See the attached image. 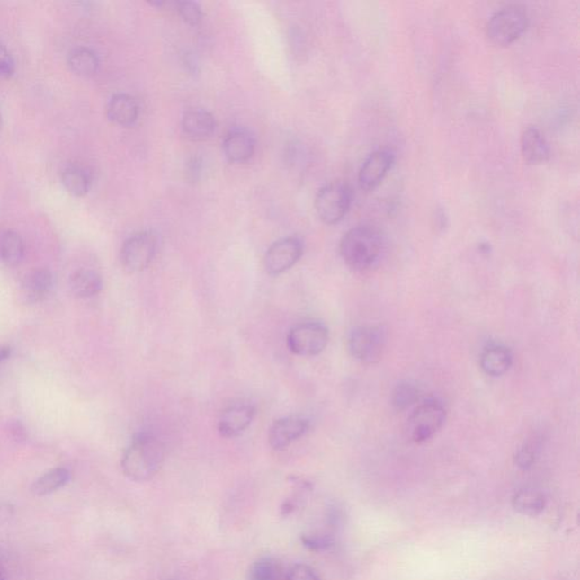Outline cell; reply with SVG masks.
<instances>
[{"mask_svg": "<svg viewBox=\"0 0 580 580\" xmlns=\"http://www.w3.org/2000/svg\"><path fill=\"white\" fill-rule=\"evenodd\" d=\"M387 335L380 326H359L348 335L347 347L352 359L366 365L377 364L385 355Z\"/></svg>", "mask_w": 580, "mask_h": 580, "instance_id": "5", "label": "cell"}, {"mask_svg": "<svg viewBox=\"0 0 580 580\" xmlns=\"http://www.w3.org/2000/svg\"><path fill=\"white\" fill-rule=\"evenodd\" d=\"M71 481V472L67 468H57L49 470L33 482L31 492L36 496L51 495Z\"/></svg>", "mask_w": 580, "mask_h": 580, "instance_id": "21", "label": "cell"}, {"mask_svg": "<svg viewBox=\"0 0 580 580\" xmlns=\"http://www.w3.org/2000/svg\"><path fill=\"white\" fill-rule=\"evenodd\" d=\"M303 252V242L299 237L279 239L265 253L264 268L272 276H278L293 268L302 257Z\"/></svg>", "mask_w": 580, "mask_h": 580, "instance_id": "9", "label": "cell"}, {"mask_svg": "<svg viewBox=\"0 0 580 580\" xmlns=\"http://www.w3.org/2000/svg\"><path fill=\"white\" fill-rule=\"evenodd\" d=\"M420 399V389L412 382H401L392 392L391 404L396 411L403 412Z\"/></svg>", "mask_w": 580, "mask_h": 580, "instance_id": "26", "label": "cell"}, {"mask_svg": "<svg viewBox=\"0 0 580 580\" xmlns=\"http://www.w3.org/2000/svg\"><path fill=\"white\" fill-rule=\"evenodd\" d=\"M2 125H3L2 115H0V129H2Z\"/></svg>", "mask_w": 580, "mask_h": 580, "instance_id": "36", "label": "cell"}, {"mask_svg": "<svg viewBox=\"0 0 580 580\" xmlns=\"http://www.w3.org/2000/svg\"><path fill=\"white\" fill-rule=\"evenodd\" d=\"M311 422L308 418L299 415H291L279 418L273 423L269 431V443L274 451H282L290 447L308 433Z\"/></svg>", "mask_w": 580, "mask_h": 580, "instance_id": "11", "label": "cell"}, {"mask_svg": "<svg viewBox=\"0 0 580 580\" xmlns=\"http://www.w3.org/2000/svg\"><path fill=\"white\" fill-rule=\"evenodd\" d=\"M385 241L381 231L370 225L356 226L344 235L339 251L344 263L355 272L372 269L380 261Z\"/></svg>", "mask_w": 580, "mask_h": 580, "instance_id": "2", "label": "cell"}, {"mask_svg": "<svg viewBox=\"0 0 580 580\" xmlns=\"http://www.w3.org/2000/svg\"><path fill=\"white\" fill-rule=\"evenodd\" d=\"M182 128L187 138L203 141L215 133L217 123L211 112L204 109H190L183 116Z\"/></svg>", "mask_w": 580, "mask_h": 580, "instance_id": "16", "label": "cell"}, {"mask_svg": "<svg viewBox=\"0 0 580 580\" xmlns=\"http://www.w3.org/2000/svg\"><path fill=\"white\" fill-rule=\"evenodd\" d=\"M540 451V442L538 439L527 440L514 453V464L522 470H529L533 468L538 460Z\"/></svg>", "mask_w": 580, "mask_h": 580, "instance_id": "27", "label": "cell"}, {"mask_svg": "<svg viewBox=\"0 0 580 580\" xmlns=\"http://www.w3.org/2000/svg\"><path fill=\"white\" fill-rule=\"evenodd\" d=\"M11 355V350L8 347L0 348V363L6 361Z\"/></svg>", "mask_w": 580, "mask_h": 580, "instance_id": "34", "label": "cell"}, {"mask_svg": "<svg viewBox=\"0 0 580 580\" xmlns=\"http://www.w3.org/2000/svg\"><path fill=\"white\" fill-rule=\"evenodd\" d=\"M547 496L535 487L521 488L513 496L514 510L527 517L540 516L547 508Z\"/></svg>", "mask_w": 580, "mask_h": 580, "instance_id": "19", "label": "cell"}, {"mask_svg": "<svg viewBox=\"0 0 580 580\" xmlns=\"http://www.w3.org/2000/svg\"><path fill=\"white\" fill-rule=\"evenodd\" d=\"M24 243L19 234L7 230L0 236V260L8 267H16L24 257Z\"/></svg>", "mask_w": 580, "mask_h": 580, "instance_id": "22", "label": "cell"}, {"mask_svg": "<svg viewBox=\"0 0 580 580\" xmlns=\"http://www.w3.org/2000/svg\"><path fill=\"white\" fill-rule=\"evenodd\" d=\"M521 149L522 158L530 165L547 163L551 156L547 138L540 129L531 125L522 130L521 138Z\"/></svg>", "mask_w": 580, "mask_h": 580, "instance_id": "13", "label": "cell"}, {"mask_svg": "<svg viewBox=\"0 0 580 580\" xmlns=\"http://www.w3.org/2000/svg\"><path fill=\"white\" fill-rule=\"evenodd\" d=\"M63 185L69 194L85 196L90 190L91 181L89 174L78 165H69L64 170L62 176Z\"/></svg>", "mask_w": 580, "mask_h": 580, "instance_id": "25", "label": "cell"}, {"mask_svg": "<svg viewBox=\"0 0 580 580\" xmlns=\"http://www.w3.org/2000/svg\"><path fill=\"white\" fill-rule=\"evenodd\" d=\"M0 580H7L5 574H4L2 567H0Z\"/></svg>", "mask_w": 580, "mask_h": 580, "instance_id": "35", "label": "cell"}, {"mask_svg": "<svg viewBox=\"0 0 580 580\" xmlns=\"http://www.w3.org/2000/svg\"><path fill=\"white\" fill-rule=\"evenodd\" d=\"M513 356L507 346L501 344H491L484 348L479 365L488 377H503L512 368Z\"/></svg>", "mask_w": 580, "mask_h": 580, "instance_id": "15", "label": "cell"}, {"mask_svg": "<svg viewBox=\"0 0 580 580\" xmlns=\"http://www.w3.org/2000/svg\"><path fill=\"white\" fill-rule=\"evenodd\" d=\"M256 415L254 405L250 403L231 404L221 413L218 431L221 437L233 439L243 434L252 424Z\"/></svg>", "mask_w": 580, "mask_h": 580, "instance_id": "10", "label": "cell"}, {"mask_svg": "<svg viewBox=\"0 0 580 580\" xmlns=\"http://www.w3.org/2000/svg\"><path fill=\"white\" fill-rule=\"evenodd\" d=\"M285 576L281 562L276 558L263 557L248 568L246 580H285Z\"/></svg>", "mask_w": 580, "mask_h": 580, "instance_id": "23", "label": "cell"}, {"mask_svg": "<svg viewBox=\"0 0 580 580\" xmlns=\"http://www.w3.org/2000/svg\"><path fill=\"white\" fill-rule=\"evenodd\" d=\"M178 14L187 24L195 26L200 24L203 19V13L199 6V4L193 2H177L175 3Z\"/></svg>", "mask_w": 580, "mask_h": 580, "instance_id": "29", "label": "cell"}, {"mask_svg": "<svg viewBox=\"0 0 580 580\" xmlns=\"http://www.w3.org/2000/svg\"><path fill=\"white\" fill-rule=\"evenodd\" d=\"M329 330L321 322H303L290 329L287 344L293 354L300 357L320 355L328 346Z\"/></svg>", "mask_w": 580, "mask_h": 580, "instance_id": "7", "label": "cell"}, {"mask_svg": "<svg viewBox=\"0 0 580 580\" xmlns=\"http://www.w3.org/2000/svg\"><path fill=\"white\" fill-rule=\"evenodd\" d=\"M15 71L14 60H13L10 52L6 47L0 42V78H8Z\"/></svg>", "mask_w": 580, "mask_h": 580, "instance_id": "31", "label": "cell"}, {"mask_svg": "<svg viewBox=\"0 0 580 580\" xmlns=\"http://www.w3.org/2000/svg\"><path fill=\"white\" fill-rule=\"evenodd\" d=\"M14 517V507L12 504H0V527H4Z\"/></svg>", "mask_w": 580, "mask_h": 580, "instance_id": "32", "label": "cell"}, {"mask_svg": "<svg viewBox=\"0 0 580 580\" xmlns=\"http://www.w3.org/2000/svg\"><path fill=\"white\" fill-rule=\"evenodd\" d=\"M285 580H321L311 567L299 564L291 568L285 576Z\"/></svg>", "mask_w": 580, "mask_h": 580, "instance_id": "30", "label": "cell"}, {"mask_svg": "<svg viewBox=\"0 0 580 580\" xmlns=\"http://www.w3.org/2000/svg\"><path fill=\"white\" fill-rule=\"evenodd\" d=\"M103 279L93 270L81 269L74 272L69 281L72 294L77 299H90L103 290Z\"/></svg>", "mask_w": 580, "mask_h": 580, "instance_id": "20", "label": "cell"}, {"mask_svg": "<svg viewBox=\"0 0 580 580\" xmlns=\"http://www.w3.org/2000/svg\"><path fill=\"white\" fill-rule=\"evenodd\" d=\"M165 456L164 443L156 435L143 432L126 449L121 458V470L130 481H150L163 468Z\"/></svg>", "mask_w": 580, "mask_h": 580, "instance_id": "1", "label": "cell"}, {"mask_svg": "<svg viewBox=\"0 0 580 580\" xmlns=\"http://www.w3.org/2000/svg\"><path fill=\"white\" fill-rule=\"evenodd\" d=\"M352 190L344 181H334L322 187L316 198V210L326 225H335L350 211Z\"/></svg>", "mask_w": 580, "mask_h": 580, "instance_id": "6", "label": "cell"}, {"mask_svg": "<svg viewBox=\"0 0 580 580\" xmlns=\"http://www.w3.org/2000/svg\"><path fill=\"white\" fill-rule=\"evenodd\" d=\"M158 250V237L152 231L135 234L121 246L120 263L125 272L138 273L146 270L154 261Z\"/></svg>", "mask_w": 580, "mask_h": 580, "instance_id": "8", "label": "cell"}, {"mask_svg": "<svg viewBox=\"0 0 580 580\" xmlns=\"http://www.w3.org/2000/svg\"><path fill=\"white\" fill-rule=\"evenodd\" d=\"M302 543L311 551H328L335 543V535L330 531H317L302 536Z\"/></svg>", "mask_w": 580, "mask_h": 580, "instance_id": "28", "label": "cell"}, {"mask_svg": "<svg viewBox=\"0 0 580 580\" xmlns=\"http://www.w3.org/2000/svg\"><path fill=\"white\" fill-rule=\"evenodd\" d=\"M447 411L437 398H427L417 405L407 423V435L416 444L429 442L442 429Z\"/></svg>", "mask_w": 580, "mask_h": 580, "instance_id": "4", "label": "cell"}, {"mask_svg": "<svg viewBox=\"0 0 580 580\" xmlns=\"http://www.w3.org/2000/svg\"><path fill=\"white\" fill-rule=\"evenodd\" d=\"M395 163V156L389 150H377L365 159L359 173L361 190L374 191L381 185Z\"/></svg>", "mask_w": 580, "mask_h": 580, "instance_id": "12", "label": "cell"}, {"mask_svg": "<svg viewBox=\"0 0 580 580\" xmlns=\"http://www.w3.org/2000/svg\"><path fill=\"white\" fill-rule=\"evenodd\" d=\"M138 113L137 100L126 94L113 95L108 103L109 120L121 126L133 125L138 119Z\"/></svg>", "mask_w": 580, "mask_h": 580, "instance_id": "18", "label": "cell"}, {"mask_svg": "<svg viewBox=\"0 0 580 580\" xmlns=\"http://www.w3.org/2000/svg\"><path fill=\"white\" fill-rule=\"evenodd\" d=\"M52 283V274L47 269H34L25 274L21 282V295L26 303L34 304L41 302L49 295Z\"/></svg>", "mask_w": 580, "mask_h": 580, "instance_id": "17", "label": "cell"}, {"mask_svg": "<svg viewBox=\"0 0 580 580\" xmlns=\"http://www.w3.org/2000/svg\"><path fill=\"white\" fill-rule=\"evenodd\" d=\"M68 65L72 71L80 76H91L98 71L99 58L89 48H76L68 57Z\"/></svg>", "mask_w": 580, "mask_h": 580, "instance_id": "24", "label": "cell"}, {"mask_svg": "<svg viewBox=\"0 0 580 580\" xmlns=\"http://www.w3.org/2000/svg\"><path fill=\"white\" fill-rule=\"evenodd\" d=\"M222 150L230 163L242 164L255 152V138L246 129H234L226 135Z\"/></svg>", "mask_w": 580, "mask_h": 580, "instance_id": "14", "label": "cell"}, {"mask_svg": "<svg viewBox=\"0 0 580 580\" xmlns=\"http://www.w3.org/2000/svg\"><path fill=\"white\" fill-rule=\"evenodd\" d=\"M529 26V14L521 4H510L500 8L486 24L488 40L496 46L507 47L518 40Z\"/></svg>", "mask_w": 580, "mask_h": 580, "instance_id": "3", "label": "cell"}, {"mask_svg": "<svg viewBox=\"0 0 580 580\" xmlns=\"http://www.w3.org/2000/svg\"><path fill=\"white\" fill-rule=\"evenodd\" d=\"M11 430H12L13 435H15L16 439H22L25 435V432L23 429H22L19 423H15L14 425H12Z\"/></svg>", "mask_w": 580, "mask_h": 580, "instance_id": "33", "label": "cell"}]
</instances>
